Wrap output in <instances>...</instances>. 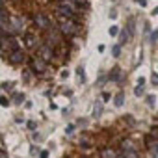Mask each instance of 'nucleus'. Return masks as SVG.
Returning <instances> with one entry per match:
<instances>
[{"label": "nucleus", "instance_id": "obj_1", "mask_svg": "<svg viewBox=\"0 0 158 158\" xmlns=\"http://www.w3.org/2000/svg\"><path fill=\"white\" fill-rule=\"evenodd\" d=\"M58 17H60V15H58ZM60 30H61V34H65V35H74V34L78 32V26L74 24L73 19L60 17Z\"/></svg>", "mask_w": 158, "mask_h": 158}, {"label": "nucleus", "instance_id": "obj_2", "mask_svg": "<svg viewBox=\"0 0 158 158\" xmlns=\"http://www.w3.org/2000/svg\"><path fill=\"white\" fill-rule=\"evenodd\" d=\"M13 50H19L17 41H15L11 35H2V52H4V56H8V54L13 52Z\"/></svg>", "mask_w": 158, "mask_h": 158}, {"label": "nucleus", "instance_id": "obj_3", "mask_svg": "<svg viewBox=\"0 0 158 158\" xmlns=\"http://www.w3.org/2000/svg\"><path fill=\"white\" fill-rule=\"evenodd\" d=\"M39 58L45 60V61L52 60V48H50V45H41L39 47Z\"/></svg>", "mask_w": 158, "mask_h": 158}, {"label": "nucleus", "instance_id": "obj_4", "mask_svg": "<svg viewBox=\"0 0 158 158\" xmlns=\"http://www.w3.org/2000/svg\"><path fill=\"white\" fill-rule=\"evenodd\" d=\"M24 61V52L19 48V50H13L11 54H10V63H13V65H19V63H23Z\"/></svg>", "mask_w": 158, "mask_h": 158}, {"label": "nucleus", "instance_id": "obj_5", "mask_svg": "<svg viewBox=\"0 0 158 158\" xmlns=\"http://www.w3.org/2000/svg\"><path fill=\"white\" fill-rule=\"evenodd\" d=\"M32 69H34L35 73H45V69H47V61L41 60V58H35V60L32 61Z\"/></svg>", "mask_w": 158, "mask_h": 158}, {"label": "nucleus", "instance_id": "obj_6", "mask_svg": "<svg viewBox=\"0 0 158 158\" xmlns=\"http://www.w3.org/2000/svg\"><path fill=\"white\" fill-rule=\"evenodd\" d=\"M35 24H37V28H41V30H48V26H50V23H48V19L45 17V15H35Z\"/></svg>", "mask_w": 158, "mask_h": 158}, {"label": "nucleus", "instance_id": "obj_7", "mask_svg": "<svg viewBox=\"0 0 158 158\" xmlns=\"http://www.w3.org/2000/svg\"><path fill=\"white\" fill-rule=\"evenodd\" d=\"M101 158H117V152L114 149H106V151H102Z\"/></svg>", "mask_w": 158, "mask_h": 158}, {"label": "nucleus", "instance_id": "obj_8", "mask_svg": "<svg viewBox=\"0 0 158 158\" xmlns=\"http://www.w3.org/2000/svg\"><path fill=\"white\" fill-rule=\"evenodd\" d=\"M123 102H125V95H123V93H117L115 99H114V104L119 108V106H123Z\"/></svg>", "mask_w": 158, "mask_h": 158}, {"label": "nucleus", "instance_id": "obj_9", "mask_svg": "<svg viewBox=\"0 0 158 158\" xmlns=\"http://www.w3.org/2000/svg\"><path fill=\"white\" fill-rule=\"evenodd\" d=\"M123 156L125 158H138V152H136V149H127V151H123Z\"/></svg>", "mask_w": 158, "mask_h": 158}, {"label": "nucleus", "instance_id": "obj_10", "mask_svg": "<svg viewBox=\"0 0 158 158\" xmlns=\"http://www.w3.org/2000/svg\"><path fill=\"white\" fill-rule=\"evenodd\" d=\"M26 45H28L30 48H34V47L37 45V41H35V37H32V35H26Z\"/></svg>", "mask_w": 158, "mask_h": 158}, {"label": "nucleus", "instance_id": "obj_11", "mask_svg": "<svg viewBox=\"0 0 158 158\" xmlns=\"http://www.w3.org/2000/svg\"><path fill=\"white\" fill-rule=\"evenodd\" d=\"M13 102H15V104L24 102V95H23V93H15V95H13Z\"/></svg>", "mask_w": 158, "mask_h": 158}, {"label": "nucleus", "instance_id": "obj_12", "mask_svg": "<svg viewBox=\"0 0 158 158\" xmlns=\"http://www.w3.org/2000/svg\"><path fill=\"white\" fill-rule=\"evenodd\" d=\"M101 108H102V104H101V101H99V102L95 104V112H93V115H95V117H99V115H101Z\"/></svg>", "mask_w": 158, "mask_h": 158}, {"label": "nucleus", "instance_id": "obj_13", "mask_svg": "<svg viewBox=\"0 0 158 158\" xmlns=\"http://www.w3.org/2000/svg\"><path fill=\"white\" fill-rule=\"evenodd\" d=\"M127 149H134V145H132L130 139H125V141H123V151H127Z\"/></svg>", "mask_w": 158, "mask_h": 158}, {"label": "nucleus", "instance_id": "obj_14", "mask_svg": "<svg viewBox=\"0 0 158 158\" xmlns=\"http://www.w3.org/2000/svg\"><path fill=\"white\" fill-rule=\"evenodd\" d=\"M112 54H114V58H117V56L121 54V45H115V47H114V52H112Z\"/></svg>", "mask_w": 158, "mask_h": 158}, {"label": "nucleus", "instance_id": "obj_15", "mask_svg": "<svg viewBox=\"0 0 158 158\" xmlns=\"http://www.w3.org/2000/svg\"><path fill=\"white\" fill-rule=\"evenodd\" d=\"M134 93H136L138 97H141V95H143V86H139V84H138V88L134 89Z\"/></svg>", "mask_w": 158, "mask_h": 158}, {"label": "nucleus", "instance_id": "obj_16", "mask_svg": "<svg viewBox=\"0 0 158 158\" xmlns=\"http://www.w3.org/2000/svg\"><path fill=\"white\" fill-rule=\"evenodd\" d=\"M23 76H24V82H30V80H32V73H28V71H24Z\"/></svg>", "mask_w": 158, "mask_h": 158}, {"label": "nucleus", "instance_id": "obj_17", "mask_svg": "<svg viewBox=\"0 0 158 158\" xmlns=\"http://www.w3.org/2000/svg\"><path fill=\"white\" fill-rule=\"evenodd\" d=\"M127 39H128V32H127V30H123V32H121V43H125Z\"/></svg>", "mask_w": 158, "mask_h": 158}, {"label": "nucleus", "instance_id": "obj_18", "mask_svg": "<svg viewBox=\"0 0 158 158\" xmlns=\"http://www.w3.org/2000/svg\"><path fill=\"white\" fill-rule=\"evenodd\" d=\"M151 82H152L154 86H158V74H156V73H152V76H151Z\"/></svg>", "mask_w": 158, "mask_h": 158}, {"label": "nucleus", "instance_id": "obj_19", "mask_svg": "<svg viewBox=\"0 0 158 158\" xmlns=\"http://www.w3.org/2000/svg\"><path fill=\"white\" fill-rule=\"evenodd\" d=\"M26 127H28L30 130H35V128H37V125H35L34 121H28V123H26Z\"/></svg>", "mask_w": 158, "mask_h": 158}, {"label": "nucleus", "instance_id": "obj_20", "mask_svg": "<svg viewBox=\"0 0 158 158\" xmlns=\"http://www.w3.org/2000/svg\"><path fill=\"white\" fill-rule=\"evenodd\" d=\"M78 76H80V82H84V69L78 67Z\"/></svg>", "mask_w": 158, "mask_h": 158}, {"label": "nucleus", "instance_id": "obj_21", "mask_svg": "<svg viewBox=\"0 0 158 158\" xmlns=\"http://www.w3.org/2000/svg\"><path fill=\"white\" fill-rule=\"evenodd\" d=\"M117 32H119L117 26H112V28H110V35H117Z\"/></svg>", "mask_w": 158, "mask_h": 158}, {"label": "nucleus", "instance_id": "obj_22", "mask_svg": "<svg viewBox=\"0 0 158 158\" xmlns=\"http://www.w3.org/2000/svg\"><path fill=\"white\" fill-rule=\"evenodd\" d=\"M74 4H78V6H86V0H73Z\"/></svg>", "mask_w": 158, "mask_h": 158}, {"label": "nucleus", "instance_id": "obj_23", "mask_svg": "<svg viewBox=\"0 0 158 158\" xmlns=\"http://www.w3.org/2000/svg\"><path fill=\"white\" fill-rule=\"evenodd\" d=\"M0 102H2V106H8V104H10V101H8L6 97H2V99H0Z\"/></svg>", "mask_w": 158, "mask_h": 158}, {"label": "nucleus", "instance_id": "obj_24", "mask_svg": "<svg viewBox=\"0 0 158 158\" xmlns=\"http://www.w3.org/2000/svg\"><path fill=\"white\" fill-rule=\"evenodd\" d=\"M147 102L152 106V104H154V97H152V95H149V97H147Z\"/></svg>", "mask_w": 158, "mask_h": 158}, {"label": "nucleus", "instance_id": "obj_25", "mask_svg": "<svg viewBox=\"0 0 158 158\" xmlns=\"http://www.w3.org/2000/svg\"><path fill=\"white\" fill-rule=\"evenodd\" d=\"M39 158H48V151H41V154H39Z\"/></svg>", "mask_w": 158, "mask_h": 158}, {"label": "nucleus", "instance_id": "obj_26", "mask_svg": "<svg viewBox=\"0 0 158 158\" xmlns=\"http://www.w3.org/2000/svg\"><path fill=\"white\" fill-rule=\"evenodd\" d=\"M106 101H110V95H108V93L102 95V102H106Z\"/></svg>", "mask_w": 158, "mask_h": 158}, {"label": "nucleus", "instance_id": "obj_27", "mask_svg": "<svg viewBox=\"0 0 158 158\" xmlns=\"http://www.w3.org/2000/svg\"><path fill=\"white\" fill-rule=\"evenodd\" d=\"M73 130H74V125H69V127H67V134H71Z\"/></svg>", "mask_w": 158, "mask_h": 158}, {"label": "nucleus", "instance_id": "obj_28", "mask_svg": "<svg viewBox=\"0 0 158 158\" xmlns=\"http://www.w3.org/2000/svg\"><path fill=\"white\" fill-rule=\"evenodd\" d=\"M158 39V32H152V37H151V41H156Z\"/></svg>", "mask_w": 158, "mask_h": 158}, {"label": "nucleus", "instance_id": "obj_29", "mask_svg": "<svg viewBox=\"0 0 158 158\" xmlns=\"http://www.w3.org/2000/svg\"><path fill=\"white\" fill-rule=\"evenodd\" d=\"M2 158H8V154H6V152H2Z\"/></svg>", "mask_w": 158, "mask_h": 158}, {"label": "nucleus", "instance_id": "obj_30", "mask_svg": "<svg viewBox=\"0 0 158 158\" xmlns=\"http://www.w3.org/2000/svg\"><path fill=\"white\" fill-rule=\"evenodd\" d=\"M154 15H158V8H156V10H154Z\"/></svg>", "mask_w": 158, "mask_h": 158}, {"label": "nucleus", "instance_id": "obj_31", "mask_svg": "<svg viewBox=\"0 0 158 158\" xmlns=\"http://www.w3.org/2000/svg\"><path fill=\"white\" fill-rule=\"evenodd\" d=\"M117 158H125V156H117Z\"/></svg>", "mask_w": 158, "mask_h": 158}]
</instances>
